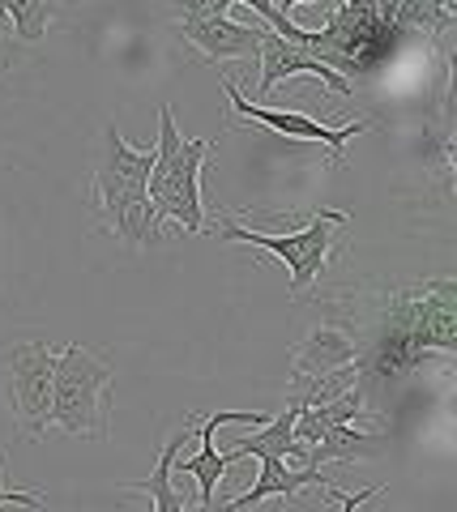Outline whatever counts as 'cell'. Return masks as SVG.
<instances>
[{
  "label": "cell",
  "instance_id": "44dd1931",
  "mask_svg": "<svg viewBox=\"0 0 457 512\" xmlns=\"http://www.w3.org/2000/svg\"><path fill=\"white\" fill-rule=\"evenodd\" d=\"M274 5H278L282 13H287V9H295V5H312V0H274Z\"/></svg>",
  "mask_w": 457,
  "mask_h": 512
},
{
  "label": "cell",
  "instance_id": "8fae6325",
  "mask_svg": "<svg viewBox=\"0 0 457 512\" xmlns=\"http://www.w3.org/2000/svg\"><path fill=\"white\" fill-rule=\"evenodd\" d=\"M270 414H261V410H223V414H206L201 419L197 414V436H201V453L197 457H176V466L184 470V474H193L197 478V508H214V491H218V478L227 474V466H231V457H223L214 448V431L218 427H227V423H248V427H261Z\"/></svg>",
  "mask_w": 457,
  "mask_h": 512
},
{
  "label": "cell",
  "instance_id": "ac0fdd59",
  "mask_svg": "<svg viewBox=\"0 0 457 512\" xmlns=\"http://www.w3.org/2000/svg\"><path fill=\"white\" fill-rule=\"evenodd\" d=\"M0 508H47L43 491H18V487H5L0 483Z\"/></svg>",
  "mask_w": 457,
  "mask_h": 512
},
{
  "label": "cell",
  "instance_id": "d6986e66",
  "mask_svg": "<svg viewBox=\"0 0 457 512\" xmlns=\"http://www.w3.org/2000/svg\"><path fill=\"white\" fill-rule=\"evenodd\" d=\"M180 18H197V13H227L231 0H171Z\"/></svg>",
  "mask_w": 457,
  "mask_h": 512
},
{
  "label": "cell",
  "instance_id": "2e32d148",
  "mask_svg": "<svg viewBox=\"0 0 457 512\" xmlns=\"http://www.w3.org/2000/svg\"><path fill=\"white\" fill-rule=\"evenodd\" d=\"M457 13H449L445 0H402L398 13H393V22H398L406 35H423V39H436L445 35L453 26Z\"/></svg>",
  "mask_w": 457,
  "mask_h": 512
},
{
  "label": "cell",
  "instance_id": "52a82bcc",
  "mask_svg": "<svg viewBox=\"0 0 457 512\" xmlns=\"http://www.w3.org/2000/svg\"><path fill=\"white\" fill-rule=\"evenodd\" d=\"M9 367V410L26 440H43L52 427V372L56 350L47 342H18L5 355Z\"/></svg>",
  "mask_w": 457,
  "mask_h": 512
},
{
  "label": "cell",
  "instance_id": "4fadbf2b",
  "mask_svg": "<svg viewBox=\"0 0 457 512\" xmlns=\"http://www.w3.org/2000/svg\"><path fill=\"white\" fill-rule=\"evenodd\" d=\"M188 423H193V427H180L176 436L163 444V453H159V461H154L150 478L124 483V491H146V495H150V504L159 508V512H180V508H184V500L176 495V487H171V474H176V457L184 453V444L197 436V414H188Z\"/></svg>",
  "mask_w": 457,
  "mask_h": 512
},
{
  "label": "cell",
  "instance_id": "9c48e42d",
  "mask_svg": "<svg viewBox=\"0 0 457 512\" xmlns=\"http://www.w3.org/2000/svg\"><path fill=\"white\" fill-rule=\"evenodd\" d=\"M257 60H261V73H257V86H252L257 94H274L278 82H287V77H317V82H325V90L342 94V99L355 94V86L346 82L338 69H329L308 43H291V39L274 35V30H265Z\"/></svg>",
  "mask_w": 457,
  "mask_h": 512
},
{
  "label": "cell",
  "instance_id": "8992f818",
  "mask_svg": "<svg viewBox=\"0 0 457 512\" xmlns=\"http://www.w3.org/2000/svg\"><path fill=\"white\" fill-rule=\"evenodd\" d=\"M346 222L351 218H346L342 210H321V214H312L304 227L274 235V231H257V227H244V222L223 218L218 239H223V244H248V248H261V252L278 256V261L287 265V274H291V295L308 299V291L325 274V265L334 261V252L342 248L338 235H342Z\"/></svg>",
  "mask_w": 457,
  "mask_h": 512
},
{
  "label": "cell",
  "instance_id": "ba28073f",
  "mask_svg": "<svg viewBox=\"0 0 457 512\" xmlns=\"http://www.w3.org/2000/svg\"><path fill=\"white\" fill-rule=\"evenodd\" d=\"M223 90H227V99H231V111L240 120H252V124H265L270 133L278 137H291V141H321V146H329V158L334 163H346V141L359 137V133H368L372 120H346L342 128H329L325 120L317 116H304V111H278V107H261V103H252L244 99V90L231 82V77H223Z\"/></svg>",
  "mask_w": 457,
  "mask_h": 512
},
{
  "label": "cell",
  "instance_id": "9a60e30c",
  "mask_svg": "<svg viewBox=\"0 0 457 512\" xmlns=\"http://www.w3.org/2000/svg\"><path fill=\"white\" fill-rule=\"evenodd\" d=\"M60 0H0V26H9L22 43H39L56 18Z\"/></svg>",
  "mask_w": 457,
  "mask_h": 512
},
{
  "label": "cell",
  "instance_id": "7c38bea8",
  "mask_svg": "<svg viewBox=\"0 0 457 512\" xmlns=\"http://www.w3.org/2000/svg\"><path fill=\"white\" fill-rule=\"evenodd\" d=\"M359 363V342L355 333H346L342 325H317L291 350V376H317V372H334V367Z\"/></svg>",
  "mask_w": 457,
  "mask_h": 512
},
{
  "label": "cell",
  "instance_id": "7a4b0ae2",
  "mask_svg": "<svg viewBox=\"0 0 457 512\" xmlns=\"http://www.w3.org/2000/svg\"><path fill=\"white\" fill-rule=\"evenodd\" d=\"M150 163H154V146L133 150L129 141L116 133V124L103 128V150H99V163H94L90 205H94V214L107 222V231L129 248H159L163 244L159 214H154V205L146 197Z\"/></svg>",
  "mask_w": 457,
  "mask_h": 512
},
{
  "label": "cell",
  "instance_id": "277c9868",
  "mask_svg": "<svg viewBox=\"0 0 457 512\" xmlns=\"http://www.w3.org/2000/svg\"><path fill=\"white\" fill-rule=\"evenodd\" d=\"M112 384V359L82 342L65 346L52 372V427H60L65 436L107 440L112 436Z\"/></svg>",
  "mask_w": 457,
  "mask_h": 512
},
{
  "label": "cell",
  "instance_id": "ffe728a7",
  "mask_svg": "<svg viewBox=\"0 0 457 512\" xmlns=\"http://www.w3.org/2000/svg\"><path fill=\"white\" fill-rule=\"evenodd\" d=\"M13 69V43L5 39V35H0V77H5Z\"/></svg>",
  "mask_w": 457,
  "mask_h": 512
},
{
  "label": "cell",
  "instance_id": "6da1fadb",
  "mask_svg": "<svg viewBox=\"0 0 457 512\" xmlns=\"http://www.w3.org/2000/svg\"><path fill=\"white\" fill-rule=\"evenodd\" d=\"M372 346L359 350V372L385 384L415 372L428 350H457V282L423 278L406 286H385L368 316Z\"/></svg>",
  "mask_w": 457,
  "mask_h": 512
},
{
  "label": "cell",
  "instance_id": "30bf717a",
  "mask_svg": "<svg viewBox=\"0 0 457 512\" xmlns=\"http://www.w3.org/2000/svg\"><path fill=\"white\" fill-rule=\"evenodd\" d=\"M270 26H252V22H235L231 13H197V18L176 22V35L201 52L210 64L218 60H257L261 39Z\"/></svg>",
  "mask_w": 457,
  "mask_h": 512
},
{
  "label": "cell",
  "instance_id": "5bb4252c",
  "mask_svg": "<svg viewBox=\"0 0 457 512\" xmlns=\"http://www.w3.org/2000/svg\"><path fill=\"white\" fill-rule=\"evenodd\" d=\"M359 380H364L359 363H346V367H334V372H317V376H291L287 402H295V406H321V402H334L338 393L355 389Z\"/></svg>",
  "mask_w": 457,
  "mask_h": 512
},
{
  "label": "cell",
  "instance_id": "e0dca14e",
  "mask_svg": "<svg viewBox=\"0 0 457 512\" xmlns=\"http://www.w3.org/2000/svg\"><path fill=\"white\" fill-rule=\"evenodd\" d=\"M231 5H244V9H252L261 18V26H270L274 35H282V39H291V43H308L312 39V30H304L299 22H291L287 13H282L274 0H231Z\"/></svg>",
  "mask_w": 457,
  "mask_h": 512
},
{
  "label": "cell",
  "instance_id": "3957f363",
  "mask_svg": "<svg viewBox=\"0 0 457 512\" xmlns=\"http://www.w3.org/2000/svg\"><path fill=\"white\" fill-rule=\"evenodd\" d=\"M214 150V137H180L176 111L163 103L159 141L146 175V197L159 222H180L188 235H206V205H201V167Z\"/></svg>",
  "mask_w": 457,
  "mask_h": 512
},
{
  "label": "cell",
  "instance_id": "5b68a950",
  "mask_svg": "<svg viewBox=\"0 0 457 512\" xmlns=\"http://www.w3.org/2000/svg\"><path fill=\"white\" fill-rule=\"evenodd\" d=\"M402 39H406V30L398 22H385L376 0H338L329 22L321 30H312L308 47L342 77L346 73L364 77V73L381 69L402 47Z\"/></svg>",
  "mask_w": 457,
  "mask_h": 512
}]
</instances>
